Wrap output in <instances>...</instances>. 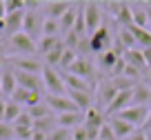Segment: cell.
<instances>
[{"mask_svg":"<svg viewBox=\"0 0 151 140\" xmlns=\"http://www.w3.org/2000/svg\"><path fill=\"white\" fill-rule=\"evenodd\" d=\"M124 60H127V65H131L138 71L147 74V62H145V56H142V49H129L124 53Z\"/></svg>","mask_w":151,"mask_h":140,"instance_id":"obj_22","label":"cell"},{"mask_svg":"<svg viewBox=\"0 0 151 140\" xmlns=\"http://www.w3.org/2000/svg\"><path fill=\"white\" fill-rule=\"evenodd\" d=\"M109 127H111L113 134H116V140H127L129 136L136 134V127L129 125L127 120H122V118H118V116H109Z\"/></svg>","mask_w":151,"mask_h":140,"instance_id":"obj_13","label":"cell"},{"mask_svg":"<svg viewBox=\"0 0 151 140\" xmlns=\"http://www.w3.org/2000/svg\"><path fill=\"white\" fill-rule=\"evenodd\" d=\"M5 42H7V40H5V38H2V36H0V45H5Z\"/></svg>","mask_w":151,"mask_h":140,"instance_id":"obj_47","label":"cell"},{"mask_svg":"<svg viewBox=\"0 0 151 140\" xmlns=\"http://www.w3.org/2000/svg\"><path fill=\"white\" fill-rule=\"evenodd\" d=\"M127 140H147V136H145V131H136V134L129 136Z\"/></svg>","mask_w":151,"mask_h":140,"instance_id":"obj_42","label":"cell"},{"mask_svg":"<svg viewBox=\"0 0 151 140\" xmlns=\"http://www.w3.org/2000/svg\"><path fill=\"white\" fill-rule=\"evenodd\" d=\"M42 80H45V89H47L51 96H65L67 93L65 80H62V71L45 65L42 67Z\"/></svg>","mask_w":151,"mask_h":140,"instance_id":"obj_1","label":"cell"},{"mask_svg":"<svg viewBox=\"0 0 151 140\" xmlns=\"http://www.w3.org/2000/svg\"><path fill=\"white\" fill-rule=\"evenodd\" d=\"M71 5H73V2H65V0H51V2H45L42 14H45V18H51V20H58V22H60V18L71 9Z\"/></svg>","mask_w":151,"mask_h":140,"instance_id":"obj_12","label":"cell"},{"mask_svg":"<svg viewBox=\"0 0 151 140\" xmlns=\"http://www.w3.org/2000/svg\"><path fill=\"white\" fill-rule=\"evenodd\" d=\"M71 140H89V134H87V127L80 125L71 131Z\"/></svg>","mask_w":151,"mask_h":140,"instance_id":"obj_38","label":"cell"},{"mask_svg":"<svg viewBox=\"0 0 151 140\" xmlns=\"http://www.w3.org/2000/svg\"><path fill=\"white\" fill-rule=\"evenodd\" d=\"M131 16H133V27L147 29V22H149V16H147V5H131Z\"/></svg>","mask_w":151,"mask_h":140,"instance_id":"obj_24","label":"cell"},{"mask_svg":"<svg viewBox=\"0 0 151 140\" xmlns=\"http://www.w3.org/2000/svg\"><path fill=\"white\" fill-rule=\"evenodd\" d=\"M5 107H7V100L0 98V122H5Z\"/></svg>","mask_w":151,"mask_h":140,"instance_id":"obj_40","label":"cell"},{"mask_svg":"<svg viewBox=\"0 0 151 140\" xmlns=\"http://www.w3.org/2000/svg\"><path fill=\"white\" fill-rule=\"evenodd\" d=\"M80 5H82V2H80ZM80 5H71V9L60 18V33L67 36L69 31H73L76 20H78V14H80Z\"/></svg>","mask_w":151,"mask_h":140,"instance_id":"obj_19","label":"cell"},{"mask_svg":"<svg viewBox=\"0 0 151 140\" xmlns=\"http://www.w3.org/2000/svg\"><path fill=\"white\" fill-rule=\"evenodd\" d=\"M22 22H24V11H18V14H9L5 18V40L11 36H16V33L22 31Z\"/></svg>","mask_w":151,"mask_h":140,"instance_id":"obj_16","label":"cell"},{"mask_svg":"<svg viewBox=\"0 0 151 140\" xmlns=\"http://www.w3.org/2000/svg\"><path fill=\"white\" fill-rule=\"evenodd\" d=\"M116 116L122 118V120H127L129 125H133V127H138V125L145 127L147 118H149V107H136V105H131L129 109H124V111L116 113Z\"/></svg>","mask_w":151,"mask_h":140,"instance_id":"obj_10","label":"cell"},{"mask_svg":"<svg viewBox=\"0 0 151 140\" xmlns=\"http://www.w3.org/2000/svg\"><path fill=\"white\" fill-rule=\"evenodd\" d=\"M14 74H16V80H18V87L27 89V91H38V93L45 91L42 74H29V71H18V69H14Z\"/></svg>","mask_w":151,"mask_h":140,"instance_id":"obj_7","label":"cell"},{"mask_svg":"<svg viewBox=\"0 0 151 140\" xmlns=\"http://www.w3.org/2000/svg\"><path fill=\"white\" fill-rule=\"evenodd\" d=\"M56 122H58V127H65V129H71V131H73L76 127L85 125V113H82V111L62 113V116H56Z\"/></svg>","mask_w":151,"mask_h":140,"instance_id":"obj_18","label":"cell"},{"mask_svg":"<svg viewBox=\"0 0 151 140\" xmlns=\"http://www.w3.org/2000/svg\"><path fill=\"white\" fill-rule=\"evenodd\" d=\"M9 67L18 71H29V74H42V62L33 56H18V58H9Z\"/></svg>","mask_w":151,"mask_h":140,"instance_id":"obj_9","label":"cell"},{"mask_svg":"<svg viewBox=\"0 0 151 140\" xmlns=\"http://www.w3.org/2000/svg\"><path fill=\"white\" fill-rule=\"evenodd\" d=\"M27 113L33 118V120H40V118H47V116H53L51 111H49V107L47 105H33V107H27Z\"/></svg>","mask_w":151,"mask_h":140,"instance_id":"obj_28","label":"cell"},{"mask_svg":"<svg viewBox=\"0 0 151 140\" xmlns=\"http://www.w3.org/2000/svg\"><path fill=\"white\" fill-rule=\"evenodd\" d=\"M18 89V80H16V74L9 65L2 69V80H0V93L5 96V100H9L14 96V91Z\"/></svg>","mask_w":151,"mask_h":140,"instance_id":"obj_14","label":"cell"},{"mask_svg":"<svg viewBox=\"0 0 151 140\" xmlns=\"http://www.w3.org/2000/svg\"><path fill=\"white\" fill-rule=\"evenodd\" d=\"M142 82H145V84H147V87H149V89H151V76H147V78H145V80H142Z\"/></svg>","mask_w":151,"mask_h":140,"instance_id":"obj_45","label":"cell"},{"mask_svg":"<svg viewBox=\"0 0 151 140\" xmlns=\"http://www.w3.org/2000/svg\"><path fill=\"white\" fill-rule=\"evenodd\" d=\"M67 98L71 100V102L78 107V111H82V113H87L91 107H93V93H87V91H69L67 89Z\"/></svg>","mask_w":151,"mask_h":140,"instance_id":"obj_15","label":"cell"},{"mask_svg":"<svg viewBox=\"0 0 151 140\" xmlns=\"http://www.w3.org/2000/svg\"><path fill=\"white\" fill-rule=\"evenodd\" d=\"M9 47H11V51H16L18 56H33V53H38V42L31 40L24 31L11 36L9 38Z\"/></svg>","mask_w":151,"mask_h":140,"instance_id":"obj_3","label":"cell"},{"mask_svg":"<svg viewBox=\"0 0 151 140\" xmlns=\"http://www.w3.org/2000/svg\"><path fill=\"white\" fill-rule=\"evenodd\" d=\"M145 136H147V140H151V129H149V131H145Z\"/></svg>","mask_w":151,"mask_h":140,"instance_id":"obj_46","label":"cell"},{"mask_svg":"<svg viewBox=\"0 0 151 140\" xmlns=\"http://www.w3.org/2000/svg\"><path fill=\"white\" fill-rule=\"evenodd\" d=\"M104 118H107V116H104V111H100L98 107H91L89 111L85 113V127H93V129H100V127L107 122Z\"/></svg>","mask_w":151,"mask_h":140,"instance_id":"obj_23","label":"cell"},{"mask_svg":"<svg viewBox=\"0 0 151 140\" xmlns=\"http://www.w3.org/2000/svg\"><path fill=\"white\" fill-rule=\"evenodd\" d=\"M145 5H147V2H145ZM147 16H149V22H147V29L151 31V7H149V5H147Z\"/></svg>","mask_w":151,"mask_h":140,"instance_id":"obj_43","label":"cell"},{"mask_svg":"<svg viewBox=\"0 0 151 140\" xmlns=\"http://www.w3.org/2000/svg\"><path fill=\"white\" fill-rule=\"evenodd\" d=\"M0 140H16V134H14V125L0 122Z\"/></svg>","mask_w":151,"mask_h":140,"instance_id":"obj_35","label":"cell"},{"mask_svg":"<svg viewBox=\"0 0 151 140\" xmlns=\"http://www.w3.org/2000/svg\"><path fill=\"white\" fill-rule=\"evenodd\" d=\"M0 80H2V71H0Z\"/></svg>","mask_w":151,"mask_h":140,"instance_id":"obj_48","label":"cell"},{"mask_svg":"<svg viewBox=\"0 0 151 140\" xmlns=\"http://www.w3.org/2000/svg\"><path fill=\"white\" fill-rule=\"evenodd\" d=\"M22 111H24V107L16 105L14 100H7V107H5V122H7V125H14V122L20 118V113H22Z\"/></svg>","mask_w":151,"mask_h":140,"instance_id":"obj_26","label":"cell"},{"mask_svg":"<svg viewBox=\"0 0 151 140\" xmlns=\"http://www.w3.org/2000/svg\"><path fill=\"white\" fill-rule=\"evenodd\" d=\"M7 18V2L5 0H0V20Z\"/></svg>","mask_w":151,"mask_h":140,"instance_id":"obj_41","label":"cell"},{"mask_svg":"<svg viewBox=\"0 0 151 140\" xmlns=\"http://www.w3.org/2000/svg\"><path fill=\"white\" fill-rule=\"evenodd\" d=\"M76 60H78V53H76L73 49H67V51L62 53V58H60V65H58V71H60V69H65V71H67V69H69V67L73 65Z\"/></svg>","mask_w":151,"mask_h":140,"instance_id":"obj_31","label":"cell"},{"mask_svg":"<svg viewBox=\"0 0 151 140\" xmlns=\"http://www.w3.org/2000/svg\"><path fill=\"white\" fill-rule=\"evenodd\" d=\"M58 33H60V22H58V20H51V18H45V22H42V36L58 38Z\"/></svg>","mask_w":151,"mask_h":140,"instance_id":"obj_29","label":"cell"},{"mask_svg":"<svg viewBox=\"0 0 151 140\" xmlns=\"http://www.w3.org/2000/svg\"><path fill=\"white\" fill-rule=\"evenodd\" d=\"M62 42V38H51V36H42L40 40H38V53H42V56H47V53H51L53 49H56L58 45Z\"/></svg>","mask_w":151,"mask_h":140,"instance_id":"obj_25","label":"cell"},{"mask_svg":"<svg viewBox=\"0 0 151 140\" xmlns=\"http://www.w3.org/2000/svg\"><path fill=\"white\" fill-rule=\"evenodd\" d=\"M142 56H145V62H147V69L151 71V49H142Z\"/></svg>","mask_w":151,"mask_h":140,"instance_id":"obj_39","label":"cell"},{"mask_svg":"<svg viewBox=\"0 0 151 140\" xmlns=\"http://www.w3.org/2000/svg\"><path fill=\"white\" fill-rule=\"evenodd\" d=\"M118 60H120V58L113 53V49H107V51H102L98 56V60H96V62H98V69L100 71H107V74L111 76V71H113V67H116V62H118Z\"/></svg>","mask_w":151,"mask_h":140,"instance_id":"obj_20","label":"cell"},{"mask_svg":"<svg viewBox=\"0 0 151 140\" xmlns=\"http://www.w3.org/2000/svg\"><path fill=\"white\" fill-rule=\"evenodd\" d=\"M82 16H85L87 33H93L102 27V5L100 2H82Z\"/></svg>","mask_w":151,"mask_h":140,"instance_id":"obj_2","label":"cell"},{"mask_svg":"<svg viewBox=\"0 0 151 140\" xmlns=\"http://www.w3.org/2000/svg\"><path fill=\"white\" fill-rule=\"evenodd\" d=\"M42 14L40 11H24V22H22V31L27 33L31 40H40L42 38Z\"/></svg>","mask_w":151,"mask_h":140,"instance_id":"obj_4","label":"cell"},{"mask_svg":"<svg viewBox=\"0 0 151 140\" xmlns=\"http://www.w3.org/2000/svg\"><path fill=\"white\" fill-rule=\"evenodd\" d=\"M29 93H31V91H27V89L18 87L9 100H14V102H16V105H20V107H27V102H29Z\"/></svg>","mask_w":151,"mask_h":140,"instance_id":"obj_32","label":"cell"},{"mask_svg":"<svg viewBox=\"0 0 151 140\" xmlns=\"http://www.w3.org/2000/svg\"><path fill=\"white\" fill-rule=\"evenodd\" d=\"M5 2H7V16L27 9V7H24V0H5Z\"/></svg>","mask_w":151,"mask_h":140,"instance_id":"obj_34","label":"cell"},{"mask_svg":"<svg viewBox=\"0 0 151 140\" xmlns=\"http://www.w3.org/2000/svg\"><path fill=\"white\" fill-rule=\"evenodd\" d=\"M47 140H71V129H65V127H56L51 134L47 136Z\"/></svg>","mask_w":151,"mask_h":140,"instance_id":"obj_33","label":"cell"},{"mask_svg":"<svg viewBox=\"0 0 151 140\" xmlns=\"http://www.w3.org/2000/svg\"><path fill=\"white\" fill-rule=\"evenodd\" d=\"M67 51V45L65 42H60V45L53 49L51 53H47L45 56V65H49V67H53V69H58V65H60V58H62V53Z\"/></svg>","mask_w":151,"mask_h":140,"instance_id":"obj_27","label":"cell"},{"mask_svg":"<svg viewBox=\"0 0 151 140\" xmlns=\"http://www.w3.org/2000/svg\"><path fill=\"white\" fill-rule=\"evenodd\" d=\"M67 74H73V76H78V78L87 80V82L91 84V78L96 76V69H93V62H89L87 58H80V56H78V60H76L73 65L67 69Z\"/></svg>","mask_w":151,"mask_h":140,"instance_id":"obj_11","label":"cell"},{"mask_svg":"<svg viewBox=\"0 0 151 140\" xmlns=\"http://www.w3.org/2000/svg\"><path fill=\"white\" fill-rule=\"evenodd\" d=\"M109 45H111V31H109V27H100L98 31H93L89 36V51L96 53V56H100L102 51H107Z\"/></svg>","mask_w":151,"mask_h":140,"instance_id":"obj_8","label":"cell"},{"mask_svg":"<svg viewBox=\"0 0 151 140\" xmlns=\"http://www.w3.org/2000/svg\"><path fill=\"white\" fill-rule=\"evenodd\" d=\"M62 80H65V87L69 89V91H87V93H93V87H91L87 80L78 78V76H73V74L62 71Z\"/></svg>","mask_w":151,"mask_h":140,"instance_id":"obj_17","label":"cell"},{"mask_svg":"<svg viewBox=\"0 0 151 140\" xmlns=\"http://www.w3.org/2000/svg\"><path fill=\"white\" fill-rule=\"evenodd\" d=\"M151 100V89L147 87L145 82H138L136 87H133V105L136 107H149V102Z\"/></svg>","mask_w":151,"mask_h":140,"instance_id":"obj_21","label":"cell"},{"mask_svg":"<svg viewBox=\"0 0 151 140\" xmlns=\"http://www.w3.org/2000/svg\"><path fill=\"white\" fill-rule=\"evenodd\" d=\"M45 105L49 107V111H51L53 116H62V113L78 111V107L67 98V93H65V96H51V93H47V96H45Z\"/></svg>","mask_w":151,"mask_h":140,"instance_id":"obj_6","label":"cell"},{"mask_svg":"<svg viewBox=\"0 0 151 140\" xmlns=\"http://www.w3.org/2000/svg\"><path fill=\"white\" fill-rule=\"evenodd\" d=\"M14 127H27V129H33V118L27 113V109L20 113V118L14 122Z\"/></svg>","mask_w":151,"mask_h":140,"instance_id":"obj_36","label":"cell"},{"mask_svg":"<svg viewBox=\"0 0 151 140\" xmlns=\"http://www.w3.org/2000/svg\"><path fill=\"white\" fill-rule=\"evenodd\" d=\"M98 140H116V134H113V129L109 127V122H104L102 127H100V136Z\"/></svg>","mask_w":151,"mask_h":140,"instance_id":"obj_37","label":"cell"},{"mask_svg":"<svg viewBox=\"0 0 151 140\" xmlns=\"http://www.w3.org/2000/svg\"><path fill=\"white\" fill-rule=\"evenodd\" d=\"M118 40L124 45L127 51H129V49H136V45H138L136 38H133V33H131V29H120V31H118Z\"/></svg>","mask_w":151,"mask_h":140,"instance_id":"obj_30","label":"cell"},{"mask_svg":"<svg viewBox=\"0 0 151 140\" xmlns=\"http://www.w3.org/2000/svg\"><path fill=\"white\" fill-rule=\"evenodd\" d=\"M151 129V109H149V118H147V122H145V129L142 131H149Z\"/></svg>","mask_w":151,"mask_h":140,"instance_id":"obj_44","label":"cell"},{"mask_svg":"<svg viewBox=\"0 0 151 140\" xmlns=\"http://www.w3.org/2000/svg\"><path fill=\"white\" fill-rule=\"evenodd\" d=\"M116 96H118V89L111 82V78L102 80V82L98 84V91H96V107H98L100 111H107V107L113 102Z\"/></svg>","mask_w":151,"mask_h":140,"instance_id":"obj_5","label":"cell"}]
</instances>
